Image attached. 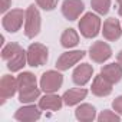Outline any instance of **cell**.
I'll return each instance as SVG.
<instances>
[{
    "label": "cell",
    "instance_id": "obj_27",
    "mask_svg": "<svg viewBox=\"0 0 122 122\" xmlns=\"http://www.w3.org/2000/svg\"><path fill=\"white\" fill-rule=\"evenodd\" d=\"M116 5H118V13L119 16H122V0H116Z\"/></svg>",
    "mask_w": 122,
    "mask_h": 122
},
{
    "label": "cell",
    "instance_id": "obj_1",
    "mask_svg": "<svg viewBox=\"0 0 122 122\" xmlns=\"http://www.w3.org/2000/svg\"><path fill=\"white\" fill-rule=\"evenodd\" d=\"M40 86H37L36 76L32 72H22L17 76V93L19 102L22 103H33L40 98Z\"/></svg>",
    "mask_w": 122,
    "mask_h": 122
},
{
    "label": "cell",
    "instance_id": "obj_14",
    "mask_svg": "<svg viewBox=\"0 0 122 122\" xmlns=\"http://www.w3.org/2000/svg\"><path fill=\"white\" fill-rule=\"evenodd\" d=\"M42 111H59L65 103H63V98L53 93H45L43 96L39 98V103Z\"/></svg>",
    "mask_w": 122,
    "mask_h": 122
},
{
    "label": "cell",
    "instance_id": "obj_21",
    "mask_svg": "<svg viewBox=\"0 0 122 122\" xmlns=\"http://www.w3.org/2000/svg\"><path fill=\"white\" fill-rule=\"evenodd\" d=\"M111 0H91V6L93 9L95 13H98L99 16L108 15V12L111 10Z\"/></svg>",
    "mask_w": 122,
    "mask_h": 122
},
{
    "label": "cell",
    "instance_id": "obj_17",
    "mask_svg": "<svg viewBox=\"0 0 122 122\" xmlns=\"http://www.w3.org/2000/svg\"><path fill=\"white\" fill-rule=\"evenodd\" d=\"M101 75L105 79H108L112 85H115V83H118L122 79V65L119 62L108 63V65H105L101 69Z\"/></svg>",
    "mask_w": 122,
    "mask_h": 122
},
{
    "label": "cell",
    "instance_id": "obj_6",
    "mask_svg": "<svg viewBox=\"0 0 122 122\" xmlns=\"http://www.w3.org/2000/svg\"><path fill=\"white\" fill-rule=\"evenodd\" d=\"M63 85V75L60 73V71H47L42 75L39 86L42 92L45 93H53L57 92Z\"/></svg>",
    "mask_w": 122,
    "mask_h": 122
},
{
    "label": "cell",
    "instance_id": "obj_15",
    "mask_svg": "<svg viewBox=\"0 0 122 122\" xmlns=\"http://www.w3.org/2000/svg\"><path fill=\"white\" fill-rule=\"evenodd\" d=\"M112 86L113 85L99 73L98 76H95V79L92 82V86H91V91H92V93L95 96L105 98V96H108V95L112 93Z\"/></svg>",
    "mask_w": 122,
    "mask_h": 122
},
{
    "label": "cell",
    "instance_id": "obj_4",
    "mask_svg": "<svg viewBox=\"0 0 122 122\" xmlns=\"http://www.w3.org/2000/svg\"><path fill=\"white\" fill-rule=\"evenodd\" d=\"M26 55H27V65L32 68H39L46 65L49 59V49L43 43L35 42L29 45V47L26 49Z\"/></svg>",
    "mask_w": 122,
    "mask_h": 122
},
{
    "label": "cell",
    "instance_id": "obj_10",
    "mask_svg": "<svg viewBox=\"0 0 122 122\" xmlns=\"http://www.w3.org/2000/svg\"><path fill=\"white\" fill-rule=\"evenodd\" d=\"M60 10H62V15L65 16V19L73 22L81 17V15L85 10V5L82 0H63Z\"/></svg>",
    "mask_w": 122,
    "mask_h": 122
},
{
    "label": "cell",
    "instance_id": "obj_11",
    "mask_svg": "<svg viewBox=\"0 0 122 122\" xmlns=\"http://www.w3.org/2000/svg\"><path fill=\"white\" fill-rule=\"evenodd\" d=\"M102 35H103L105 40H108V42H115V40L121 39V36H122V23L115 17L106 19L102 25Z\"/></svg>",
    "mask_w": 122,
    "mask_h": 122
},
{
    "label": "cell",
    "instance_id": "obj_28",
    "mask_svg": "<svg viewBox=\"0 0 122 122\" xmlns=\"http://www.w3.org/2000/svg\"><path fill=\"white\" fill-rule=\"evenodd\" d=\"M116 60L122 65V50H119V52H118V55H116Z\"/></svg>",
    "mask_w": 122,
    "mask_h": 122
},
{
    "label": "cell",
    "instance_id": "obj_20",
    "mask_svg": "<svg viewBox=\"0 0 122 122\" xmlns=\"http://www.w3.org/2000/svg\"><path fill=\"white\" fill-rule=\"evenodd\" d=\"M60 45L65 49H72L79 45V33L75 29H66L60 35Z\"/></svg>",
    "mask_w": 122,
    "mask_h": 122
},
{
    "label": "cell",
    "instance_id": "obj_22",
    "mask_svg": "<svg viewBox=\"0 0 122 122\" xmlns=\"http://www.w3.org/2000/svg\"><path fill=\"white\" fill-rule=\"evenodd\" d=\"M121 118H122V116H121L119 113H116L115 111L105 109V111H102V112L98 115L96 121H99V122H119Z\"/></svg>",
    "mask_w": 122,
    "mask_h": 122
},
{
    "label": "cell",
    "instance_id": "obj_25",
    "mask_svg": "<svg viewBox=\"0 0 122 122\" xmlns=\"http://www.w3.org/2000/svg\"><path fill=\"white\" fill-rule=\"evenodd\" d=\"M112 109H113L116 113H119V115L122 116V95L116 96V98L112 101Z\"/></svg>",
    "mask_w": 122,
    "mask_h": 122
},
{
    "label": "cell",
    "instance_id": "obj_8",
    "mask_svg": "<svg viewBox=\"0 0 122 122\" xmlns=\"http://www.w3.org/2000/svg\"><path fill=\"white\" fill-rule=\"evenodd\" d=\"M42 116V109L39 105L35 103H23L16 112H15V119L20 122H33L39 121Z\"/></svg>",
    "mask_w": 122,
    "mask_h": 122
},
{
    "label": "cell",
    "instance_id": "obj_24",
    "mask_svg": "<svg viewBox=\"0 0 122 122\" xmlns=\"http://www.w3.org/2000/svg\"><path fill=\"white\" fill-rule=\"evenodd\" d=\"M35 2H36L37 7H40L42 10L50 12V10H53V9L57 6V2H59V0H35Z\"/></svg>",
    "mask_w": 122,
    "mask_h": 122
},
{
    "label": "cell",
    "instance_id": "obj_18",
    "mask_svg": "<svg viewBox=\"0 0 122 122\" xmlns=\"http://www.w3.org/2000/svg\"><path fill=\"white\" fill-rule=\"evenodd\" d=\"M75 118L81 122H91L98 118L96 108L91 103H79L75 111Z\"/></svg>",
    "mask_w": 122,
    "mask_h": 122
},
{
    "label": "cell",
    "instance_id": "obj_9",
    "mask_svg": "<svg viewBox=\"0 0 122 122\" xmlns=\"http://www.w3.org/2000/svg\"><path fill=\"white\" fill-rule=\"evenodd\" d=\"M111 56H112V49L103 40H98V42L92 43L89 47V57L95 63H103Z\"/></svg>",
    "mask_w": 122,
    "mask_h": 122
},
{
    "label": "cell",
    "instance_id": "obj_13",
    "mask_svg": "<svg viewBox=\"0 0 122 122\" xmlns=\"http://www.w3.org/2000/svg\"><path fill=\"white\" fill-rule=\"evenodd\" d=\"M93 75V68L89 63H81L75 68L73 73H72V81L75 85L78 86H85Z\"/></svg>",
    "mask_w": 122,
    "mask_h": 122
},
{
    "label": "cell",
    "instance_id": "obj_23",
    "mask_svg": "<svg viewBox=\"0 0 122 122\" xmlns=\"http://www.w3.org/2000/svg\"><path fill=\"white\" fill-rule=\"evenodd\" d=\"M20 49H22V46H20L19 43H7V45H5V46L2 47V59L5 60V62H7V60H9L15 53H17Z\"/></svg>",
    "mask_w": 122,
    "mask_h": 122
},
{
    "label": "cell",
    "instance_id": "obj_26",
    "mask_svg": "<svg viewBox=\"0 0 122 122\" xmlns=\"http://www.w3.org/2000/svg\"><path fill=\"white\" fill-rule=\"evenodd\" d=\"M0 2H2V5H0V12H2V15L7 13L12 9V0H0Z\"/></svg>",
    "mask_w": 122,
    "mask_h": 122
},
{
    "label": "cell",
    "instance_id": "obj_16",
    "mask_svg": "<svg viewBox=\"0 0 122 122\" xmlns=\"http://www.w3.org/2000/svg\"><path fill=\"white\" fill-rule=\"evenodd\" d=\"M88 96V91L85 88H73V89H69L66 91L62 98H63V103L66 106H75V105H79L85 98Z\"/></svg>",
    "mask_w": 122,
    "mask_h": 122
},
{
    "label": "cell",
    "instance_id": "obj_12",
    "mask_svg": "<svg viewBox=\"0 0 122 122\" xmlns=\"http://www.w3.org/2000/svg\"><path fill=\"white\" fill-rule=\"evenodd\" d=\"M17 93V78L12 75H3L0 81V103H5L9 98Z\"/></svg>",
    "mask_w": 122,
    "mask_h": 122
},
{
    "label": "cell",
    "instance_id": "obj_7",
    "mask_svg": "<svg viewBox=\"0 0 122 122\" xmlns=\"http://www.w3.org/2000/svg\"><path fill=\"white\" fill-rule=\"evenodd\" d=\"M85 57V52L83 50H68L65 53H62L57 60H56V69L60 72L69 71L71 68H73L75 65H78L81 60Z\"/></svg>",
    "mask_w": 122,
    "mask_h": 122
},
{
    "label": "cell",
    "instance_id": "obj_5",
    "mask_svg": "<svg viewBox=\"0 0 122 122\" xmlns=\"http://www.w3.org/2000/svg\"><path fill=\"white\" fill-rule=\"evenodd\" d=\"M26 19V10L23 9H10L7 13L3 15L2 26L9 33H16L23 26V22Z\"/></svg>",
    "mask_w": 122,
    "mask_h": 122
},
{
    "label": "cell",
    "instance_id": "obj_3",
    "mask_svg": "<svg viewBox=\"0 0 122 122\" xmlns=\"http://www.w3.org/2000/svg\"><path fill=\"white\" fill-rule=\"evenodd\" d=\"M42 29V17L37 9V5H30L26 9V19H25V35L27 39H35Z\"/></svg>",
    "mask_w": 122,
    "mask_h": 122
},
{
    "label": "cell",
    "instance_id": "obj_2",
    "mask_svg": "<svg viewBox=\"0 0 122 122\" xmlns=\"http://www.w3.org/2000/svg\"><path fill=\"white\" fill-rule=\"evenodd\" d=\"M79 30H81V35L86 39L96 37L102 32V22L99 15L92 12L85 13L79 20Z\"/></svg>",
    "mask_w": 122,
    "mask_h": 122
},
{
    "label": "cell",
    "instance_id": "obj_19",
    "mask_svg": "<svg viewBox=\"0 0 122 122\" xmlns=\"http://www.w3.org/2000/svg\"><path fill=\"white\" fill-rule=\"evenodd\" d=\"M7 69L10 72H20L26 65H27V55L25 49H20L17 53H15L9 60H7Z\"/></svg>",
    "mask_w": 122,
    "mask_h": 122
}]
</instances>
